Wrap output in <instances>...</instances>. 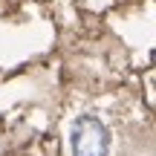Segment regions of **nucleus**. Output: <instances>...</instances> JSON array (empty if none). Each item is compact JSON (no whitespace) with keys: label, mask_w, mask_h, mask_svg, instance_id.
Returning <instances> with one entry per match:
<instances>
[{"label":"nucleus","mask_w":156,"mask_h":156,"mask_svg":"<svg viewBox=\"0 0 156 156\" xmlns=\"http://www.w3.org/2000/svg\"><path fill=\"white\" fill-rule=\"evenodd\" d=\"M69 147L73 156H107L110 133L95 116H78L69 127Z\"/></svg>","instance_id":"1"}]
</instances>
